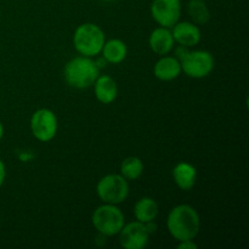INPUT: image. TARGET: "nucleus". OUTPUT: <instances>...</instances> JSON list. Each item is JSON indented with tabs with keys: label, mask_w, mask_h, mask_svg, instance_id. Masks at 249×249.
I'll list each match as a JSON object with an SVG mask.
<instances>
[{
	"label": "nucleus",
	"mask_w": 249,
	"mask_h": 249,
	"mask_svg": "<svg viewBox=\"0 0 249 249\" xmlns=\"http://www.w3.org/2000/svg\"><path fill=\"white\" fill-rule=\"evenodd\" d=\"M169 233L179 242L194 240L199 232L201 220L199 215L191 206L181 204L172 209L167 219Z\"/></svg>",
	"instance_id": "f257e3e1"
},
{
	"label": "nucleus",
	"mask_w": 249,
	"mask_h": 249,
	"mask_svg": "<svg viewBox=\"0 0 249 249\" xmlns=\"http://www.w3.org/2000/svg\"><path fill=\"white\" fill-rule=\"evenodd\" d=\"M100 75V68L87 56L71 60L65 67L66 82L77 89L91 87Z\"/></svg>",
	"instance_id": "f03ea898"
},
{
	"label": "nucleus",
	"mask_w": 249,
	"mask_h": 249,
	"mask_svg": "<svg viewBox=\"0 0 249 249\" xmlns=\"http://www.w3.org/2000/svg\"><path fill=\"white\" fill-rule=\"evenodd\" d=\"M73 43L78 53L87 57H92L101 53L105 44V33L94 23L80 24L74 32Z\"/></svg>",
	"instance_id": "7ed1b4c3"
},
{
	"label": "nucleus",
	"mask_w": 249,
	"mask_h": 249,
	"mask_svg": "<svg viewBox=\"0 0 249 249\" xmlns=\"http://www.w3.org/2000/svg\"><path fill=\"white\" fill-rule=\"evenodd\" d=\"M92 224L100 233L114 236L121 232L124 226V215L116 204H104L92 214Z\"/></svg>",
	"instance_id": "20e7f679"
},
{
	"label": "nucleus",
	"mask_w": 249,
	"mask_h": 249,
	"mask_svg": "<svg viewBox=\"0 0 249 249\" xmlns=\"http://www.w3.org/2000/svg\"><path fill=\"white\" fill-rule=\"evenodd\" d=\"M97 195L105 203H122L129 195V185L122 175H106L97 184Z\"/></svg>",
	"instance_id": "39448f33"
},
{
	"label": "nucleus",
	"mask_w": 249,
	"mask_h": 249,
	"mask_svg": "<svg viewBox=\"0 0 249 249\" xmlns=\"http://www.w3.org/2000/svg\"><path fill=\"white\" fill-rule=\"evenodd\" d=\"M181 71L191 78H204L214 68V58L208 51H192L187 53L180 61Z\"/></svg>",
	"instance_id": "423d86ee"
},
{
	"label": "nucleus",
	"mask_w": 249,
	"mask_h": 249,
	"mask_svg": "<svg viewBox=\"0 0 249 249\" xmlns=\"http://www.w3.org/2000/svg\"><path fill=\"white\" fill-rule=\"evenodd\" d=\"M31 129L36 139L43 142L53 140L57 131V118L50 109H38L32 116Z\"/></svg>",
	"instance_id": "0eeeda50"
},
{
	"label": "nucleus",
	"mask_w": 249,
	"mask_h": 249,
	"mask_svg": "<svg viewBox=\"0 0 249 249\" xmlns=\"http://www.w3.org/2000/svg\"><path fill=\"white\" fill-rule=\"evenodd\" d=\"M151 14L157 23L162 27H173L179 21L181 14L180 0H153L151 5Z\"/></svg>",
	"instance_id": "6e6552de"
},
{
	"label": "nucleus",
	"mask_w": 249,
	"mask_h": 249,
	"mask_svg": "<svg viewBox=\"0 0 249 249\" xmlns=\"http://www.w3.org/2000/svg\"><path fill=\"white\" fill-rule=\"evenodd\" d=\"M119 233V243L122 247L125 249H142L147 246L151 232L146 224L134 221L123 226Z\"/></svg>",
	"instance_id": "1a4fd4ad"
},
{
	"label": "nucleus",
	"mask_w": 249,
	"mask_h": 249,
	"mask_svg": "<svg viewBox=\"0 0 249 249\" xmlns=\"http://www.w3.org/2000/svg\"><path fill=\"white\" fill-rule=\"evenodd\" d=\"M173 28V38L177 40L180 45H184L186 48L195 46L201 40V31L196 24L191 22H180L175 23Z\"/></svg>",
	"instance_id": "9d476101"
},
{
	"label": "nucleus",
	"mask_w": 249,
	"mask_h": 249,
	"mask_svg": "<svg viewBox=\"0 0 249 249\" xmlns=\"http://www.w3.org/2000/svg\"><path fill=\"white\" fill-rule=\"evenodd\" d=\"M174 38L173 34L167 27H160V28L155 29L150 36V48L152 49L153 53L157 55H167L170 53L174 46Z\"/></svg>",
	"instance_id": "9b49d317"
},
{
	"label": "nucleus",
	"mask_w": 249,
	"mask_h": 249,
	"mask_svg": "<svg viewBox=\"0 0 249 249\" xmlns=\"http://www.w3.org/2000/svg\"><path fill=\"white\" fill-rule=\"evenodd\" d=\"M95 95L102 104H111L116 100L118 88L113 78L109 75H99L95 80Z\"/></svg>",
	"instance_id": "f8f14e48"
},
{
	"label": "nucleus",
	"mask_w": 249,
	"mask_h": 249,
	"mask_svg": "<svg viewBox=\"0 0 249 249\" xmlns=\"http://www.w3.org/2000/svg\"><path fill=\"white\" fill-rule=\"evenodd\" d=\"M173 178L178 186L184 191H189L196 184L197 172L194 165L186 162H180L173 169Z\"/></svg>",
	"instance_id": "ddd939ff"
},
{
	"label": "nucleus",
	"mask_w": 249,
	"mask_h": 249,
	"mask_svg": "<svg viewBox=\"0 0 249 249\" xmlns=\"http://www.w3.org/2000/svg\"><path fill=\"white\" fill-rule=\"evenodd\" d=\"M181 73V65L180 61L175 57L165 56L162 57L155 65V75L160 80H173L179 77Z\"/></svg>",
	"instance_id": "4468645a"
},
{
	"label": "nucleus",
	"mask_w": 249,
	"mask_h": 249,
	"mask_svg": "<svg viewBox=\"0 0 249 249\" xmlns=\"http://www.w3.org/2000/svg\"><path fill=\"white\" fill-rule=\"evenodd\" d=\"M102 53H104V58L109 63H121L124 58L126 57L128 53V49L126 45L119 39H111L106 43L105 41L104 48H102Z\"/></svg>",
	"instance_id": "2eb2a0df"
},
{
	"label": "nucleus",
	"mask_w": 249,
	"mask_h": 249,
	"mask_svg": "<svg viewBox=\"0 0 249 249\" xmlns=\"http://www.w3.org/2000/svg\"><path fill=\"white\" fill-rule=\"evenodd\" d=\"M134 214H135L136 220L147 224L155 220L156 216H157L158 206L155 199L145 197V198H141L140 201L136 202L135 207H134Z\"/></svg>",
	"instance_id": "dca6fc26"
},
{
	"label": "nucleus",
	"mask_w": 249,
	"mask_h": 249,
	"mask_svg": "<svg viewBox=\"0 0 249 249\" xmlns=\"http://www.w3.org/2000/svg\"><path fill=\"white\" fill-rule=\"evenodd\" d=\"M143 172L142 160L138 157H128L122 162L121 174L124 179L136 180Z\"/></svg>",
	"instance_id": "f3484780"
},
{
	"label": "nucleus",
	"mask_w": 249,
	"mask_h": 249,
	"mask_svg": "<svg viewBox=\"0 0 249 249\" xmlns=\"http://www.w3.org/2000/svg\"><path fill=\"white\" fill-rule=\"evenodd\" d=\"M189 14L197 24L207 23L211 18V14L207 9L204 0H190Z\"/></svg>",
	"instance_id": "a211bd4d"
},
{
	"label": "nucleus",
	"mask_w": 249,
	"mask_h": 249,
	"mask_svg": "<svg viewBox=\"0 0 249 249\" xmlns=\"http://www.w3.org/2000/svg\"><path fill=\"white\" fill-rule=\"evenodd\" d=\"M5 177H6V169H5L4 162L0 160V187H1L2 184H4Z\"/></svg>",
	"instance_id": "6ab92c4d"
},
{
	"label": "nucleus",
	"mask_w": 249,
	"mask_h": 249,
	"mask_svg": "<svg viewBox=\"0 0 249 249\" xmlns=\"http://www.w3.org/2000/svg\"><path fill=\"white\" fill-rule=\"evenodd\" d=\"M187 53H189V51L186 50V46L181 45V46H180V48H178V50H177V57H178V60L181 61L182 58L185 57V55H186Z\"/></svg>",
	"instance_id": "aec40b11"
},
{
	"label": "nucleus",
	"mask_w": 249,
	"mask_h": 249,
	"mask_svg": "<svg viewBox=\"0 0 249 249\" xmlns=\"http://www.w3.org/2000/svg\"><path fill=\"white\" fill-rule=\"evenodd\" d=\"M179 248H197V246L192 242V240H186L180 242Z\"/></svg>",
	"instance_id": "412c9836"
},
{
	"label": "nucleus",
	"mask_w": 249,
	"mask_h": 249,
	"mask_svg": "<svg viewBox=\"0 0 249 249\" xmlns=\"http://www.w3.org/2000/svg\"><path fill=\"white\" fill-rule=\"evenodd\" d=\"M2 135H4V126H2L1 122H0V140L2 139Z\"/></svg>",
	"instance_id": "4be33fe9"
},
{
	"label": "nucleus",
	"mask_w": 249,
	"mask_h": 249,
	"mask_svg": "<svg viewBox=\"0 0 249 249\" xmlns=\"http://www.w3.org/2000/svg\"><path fill=\"white\" fill-rule=\"evenodd\" d=\"M104 1H112V0H104Z\"/></svg>",
	"instance_id": "5701e85b"
}]
</instances>
